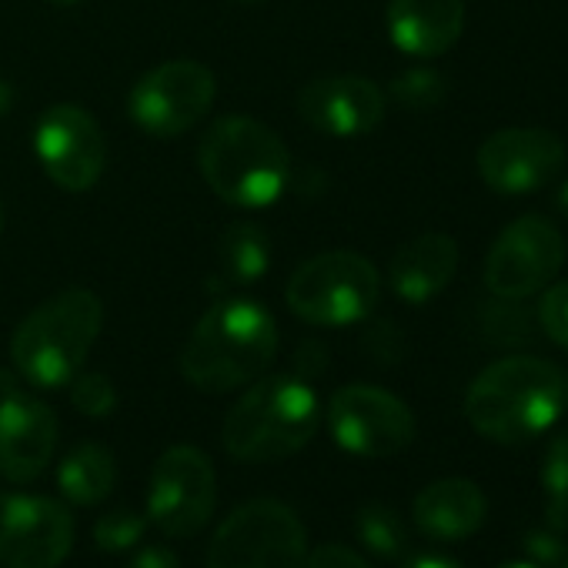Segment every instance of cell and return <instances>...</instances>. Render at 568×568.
Here are the masks:
<instances>
[{"label": "cell", "mask_w": 568, "mask_h": 568, "mask_svg": "<svg viewBox=\"0 0 568 568\" xmlns=\"http://www.w3.org/2000/svg\"><path fill=\"white\" fill-rule=\"evenodd\" d=\"M277 355L274 315L241 295L214 298L181 352V375L204 395H224L251 385Z\"/></svg>", "instance_id": "cell-1"}, {"label": "cell", "mask_w": 568, "mask_h": 568, "mask_svg": "<svg viewBox=\"0 0 568 568\" xmlns=\"http://www.w3.org/2000/svg\"><path fill=\"white\" fill-rule=\"evenodd\" d=\"M565 408L561 372L535 355H508L488 365L465 395L468 425L498 445H525L545 435Z\"/></svg>", "instance_id": "cell-2"}, {"label": "cell", "mask_w": 568, "mask_h": 568, "mask_svg": "<svg viewBox=\"0 0 568 568\" xmlns=\"http://www.w3.org/2000/svg\"><path fill=\"white\" fill-rule=\"evenodd\" d=\"M322 428V402L305 378H254L227 408L221 425L224 452L247 465L298 455Z\"/></svg>", "instance_id": "cell-3"}, {"label": "cell", "mask_w": 568, "mask_h": 568, "mask_svg": "<svg viewBox=\"0 0 568 568\" xmlns=\"http://www.w3.org/2000/svg\"><path fill=\"white\" fill-rule=\"evenodd\" d=\"M201 178L231 207L257 211L292 187V154L267 124L227 114L217 118L197 148Z\"/></svg>", "instance_id": "cell-4"}, {"label": "cell", "mask_w": 568, "mask_h": 568, "mask_svg": "<svg viewBox=\"0 0 568 568\" xmlns=\"http://www.w3.org/2000/svg\"><path fill=\"white\" fill-rule=\"evenodd\" d=\"M104 305L88 288H71L38 305L11 338V362L34 388L71 385L101 338Z\"/></svg>", "instance_id": "cell-5"}, {"label": "cell", "mask_w": 568, "mask_h": 568, "mask_svg": "<svg viewBox=\"0 0 568 568\" xmlns=\"http://www.w3.org/2000/svg\"><path fill=\"white\" fill-rule=\"evenodd\" d=\"M382 298L378 267L358 251H322L284 284L292 315L318 328H348L365 322Z\"/></svg>", "instance_id": "cell-6"}, {"label": "cell", "mask_w": 568, "mask_h": 568, "mask_svg": "<svg viewBox=\"0 0 568 568\" xmlns=\"http://www.w3.org/2000/svg\"><path fill=\"white\" fill-rule=\"evenodd\" d=\"M305 525L277 498H254L234 508L207 548V568H305Z\"/></svg>", "instance_id": "cell-7"}, {"label": "cell", "mask_w": 568, "mask_h": 568, "mask_svg": "<svg viewBox=\"0 0 568 568\" xmlns=\"http://www.w3.org/2000/svg\"><path fill=\"white\" fill-rule=\"evenodd\" d=\"M214 94V74L201 61L178 58L138 78L128 94V114L148 138L174 141L211 111Z\"/></svg>", "instance_id": "cell-8"}, {"label": "cell", "mask_w": 568, "mask_h": 568, "mask_svg": "<svg viewBox=\"0 0 568 568\" xmlns=\"http://www.w3.org/2000/svg\"><path fill=\"white\" fill-rule=\"evenodd\" d=\"M561 264H565L561 231L541 214H525L491 241L485 257V288L491 292V298L521 302L548 288Z\"/></svg>", "instance_id": "cell-9"}, {"label": "cell", "mask_w": 568, "mask_h": 568, "mask_svg": "<svg viewBox=\"0 0 568 568\" xmlns=\"http://www.w3.org/2000/svg\"><path fill=\"white\" fill-rule=\"evenodd\" d=\"M328 432L348 455L392 458L412 445L415 415L378 385H345L328 402Z\"/></svg>", "instance_id": "cell-10"}, {"label": "cell", "mask_w": 568, "mask_h": 568, "mask_svg": "<svg viewBox=\"0 0 568 568\" xmlns=\"http://www.w3.org/2000/svg\"><path fill=\"white\" fill-rule=\"evenodd\" d=\"M217 501V478L211 458L194 445L168 448L148 485V518L174 538L197 535L214 511Z\"/></svg>", "instance_id": "cell-11"}, {"label": "cell", "mask_w": 568, "mask_h": 568, "mask_svg": "<svg viewBox=\"0 0 568 568\" xmlns=\"http://www.w3.org/2000/svg\"><path fill=\"white\" fill-rule=\"evenodd\" d=\"M34 154L44 174L71 194L91 191L108 164V141L91 111L78 104H54L38 118Z\"/></svg>", "instance_id": "cell-12"}, {"label": "cell", "mask_w": 568, "mask_h": 568, "mask_svg": "<svg viewBox=\"0 0 568 568\" xmlns=\"http://www.w3.org/2000/svg\"><path fill=\"white\" fill-rule=\"evenodd\" d=\"M74 545L71 511L48 495L0 491V565L58 568Z\"/></svg>", "instance_id": "cell-13"}, {"label": "cell", "mask_w": 568, "mask_h": 568, "mask_svg": "<svg viewBox=\"0 0 568 568\" xmlns=\"http://www.w3.org/2000/svg\"><path fill=\"white\" fill-rule=\"evenodd\" d=\"M565 168V144L545 128H505L481 141L478 174L505 197H521L548 187Z\"/></svg>", "instance_id": "cell-14"}, {"label": "cell", "mask_w": 568, "mask_h": 568, "mask_svg": "<svg viewBox=\"0 0 568 568\" xmlns=\"http://www.w3.org/2000/svg\"><path fill=\"white\" fill-rule=\"evenodd\" d=\"M58 415L51 405L0 375V475L14 485L34 481L54 458Z\"/></svg>", "instance_id": "cell-15"}, {"label": "cell", "mask_w": 568, "mask_h": 568, "mask_svg": "<svg viewBox=\"0 0 568 568\" xmlns=\"http://www.w3.org/2000/svg\"><path fill=\"white\" fill-rule=\"evenodd\" d=\"M298 118L325 138H365L385 121V91L358 74L308 81L295 98Z\"/></svg>", "instance_id": "cell-16"}, {"label": "cell", "mask_w": 568, "mask_h": 568, "mask_svg": "<svg viewBox=\"0 0 568 568\" xmlns=\"http://www.w3.org/2000/svg\"><path fill=\"white\" fill-rule=\"evenodd\" d=\"M392 44L408 58H442L465 31V0H392L385 11Z\"/></svg>", "instance_id": "cell-17"}, {"label": "cell", "mask_w": 568, "mask_h": 568, "mask_svg": "<svg viewBox=\"0 0 568 568\" xmlns=\"http://www.w3.org/2000/svg\"><path fill=\"white\" fill-rule=\"evenodd\" d=\"M458 271V244L448 234H418L402 244L388 264L392 292L408 305H428L438 298Z\"/></svg>", "instance_id": "cell-18"}, {"label": "cell", "mask_w": 568, "mask_h": 568, "mask_svg": "<svg viewBox=\"0 0 568 568\" xmlns=\"http://www.w3.org/2000/svg\"><path fill=\"white\" fill-rule=\"evenodd\" d=\"M485 511V495L471 478H438L418 491L412 518L435 541H462L481 528Z\"/></svg>", "instance_id": "cell-19"}, {"label": "cell", "mask_w": 568, "mask_h": 568, "mask_svg": "<svg viewBox=\"0 0 568 568\" xmlns=\"http://www.w3.org/2000/svg\"><path fill=\"white\" fill-rule=\"evenodd\" d=\"M271 267V241L261 224L234 221L217 234L214 247V274L207 281L211 292H231L254 284Z\"/></svg>", "instance_id": "cell-20"}, {"label": "cell", "mask_w": 568, "mask_h": 568, "mask_svg": "<svg viewBox=\"0 0 568 568\" xmlns=\"http://www.w3.org/2000/svg\"><path fill=\"white\" fill-rule=\"evenodd\" d=\"M114 481H118L114 455L104 445H98V442L78 445L58 465V488L74 505H98V501H104L114 491Z\"/></svg>", "instance_id": "cell-21"}, {"label": "cell", "mask_w": 568, "mask_h": 568, "mask_svg": "<svg viewBox=\"0 0 568 568\" xmlns=\"http://www.w3.org/2000/svg\"><path fill=\"white\" fill-rule=\"evenodd\" d=\"M541 498H545V525L568 531V432H558L545 448Z\"/></svg>", "instance_id": "cell-22"}, {"label": "cell", "mask_w": 568, "mask_h": 568, "mask_svg": "<svg viewBox=\"0 0 568 568\" xmlns=\"http://www.w3.org/2000/svg\"><path fill=\"white\" fill-rule=\"evenodd\" d=\"M358 538L362 545L385 561H398L408 555V528L405 521L385 505H365L358 511Z\"/></svg>", "instance_id": "cell-23"}, {"label": "cell", "mask_w": 568, "mask_h": 568, "mask_svg": "<svg viewBox=\"0 0 568 568\" xmlns=\"http://www.w3.org/2000/svg\"><path fill=\"white\" fill-rule=\"evenodd\" d=\"M445 94H448V84L432 68H412L392 81V98L408 111H432L445 101Z\"/></svg>", "instance_id": "cell-24"}, {"label": "cell", "mask_w": 568, "mask_h": 568, "mask_svg": "<svg viewBox=\"0 0 568 568\" xmlns=\"http://www.w3.org/2000/svg\"><path fill=\"white\" fill-rule=\"evenodd\" d=\"M144 528H148V518L131 511V508H114L108 515L98 518L94 525V541L101 551H131L141 538H144Z\"/></svg>", "instance_id": "cell-25"}, {"label": "cell", "mask_w": 568, "mask_h": 568, "mask_svg": "<svg viewBox=\"0 0 568 568\" xmlns=\"http://www.w3.org/2000/svg\"><path fill=\"white\" fill-rule=\"evenodd\" d=\"M71 402L88 418H108L118 408V388L111 385V378L98 372H81L71 382Z\"/></svg>", "instance_id": "cell-26"}, {"label": "cell", "mask_w": 568, "mask_h": 568, "mask_svg": "<svg viewBox=\"0 0 568 568\" xmlns=\"http://www.w3.org/2000/svg\"><path fill=\"white\" fill-rule=\"evenodd\" d=\"M538 325L541 332L568 352V281L551 284L538 302Z\"/></svg>", "instance_id": "cell-27"}, {"label": "cell", "mask_w": 568, "mask_h": 568, "mask_svg": "<svg viewBox=\"0 0 568 568\" xmlns=\"http://www.w3.org/2000/svg\"><path fill=\"white\" fill-rule=\"evenodd\" d=\"M521 545H525V555L535 561V565H541V568H555V565H561L565 561V531H558V528H551V525H538V528H528L525 531V538H521Z\"/></svg>", "instance_id": "cell-28"}, {"label": "cell", "mask_w": 568, "mask_h": 568, "mask_svg": "<svg viewBox=\"0 0 568 568\" xmlns=\"http://www.w3.org/2000/svg\"><path fill=\"white\" fill-rule=\"evenodd\" d=\"M305 568H368V561L352 551L348 545H318L315 551H308Z\"/></svg>", "instance_id": "cell-29"}, {"label": "cell", "mask_w": 568, "mask_h": 568, "mask_svg": "<svg viewBox=\"0 0 568 568\" xmlns=\"http://www.w3.org/2000/svg\"><path fill=\"white\" fill-rule=\"evenodd\" d=\"M128 568H181V561L174 558V551L151 545V548L138 551V555L128 561Z\"/></svg>", "instance_id": "cell-30"}, {"label": "cell", "mask_w": 568, "mask_h": 568, "mask_svg": "<svg viewBox=\"0 0 568 568\" xmlns=\"http://www.w3.org/2000/svg\"><path fill=\"white\" fill-rule=\"evenodd\" d=\"M405 568H462L455 558L448 555H438V551H425V555H415L405 561Z\"/></svg>", "instance_id": "cell-31"}, {"label": "cell", "mask_w": 568, "mask_h": 568, "mask_svg": "<svg viewBox=\"0 0 568 568\" xmlns=\"http://www.w3.org/2000/svg\"><path fill=\"white\" fill-rule=\"evenodd\" d=\"M11 108H14V91H11L8 81H0V118H4Z\"/></svg>", "instance_id": "cell-32"}, {"label": "cell", "mask_w": 568, "mask_h": 568, "mask_svg": "<svg viewBox=\"0 0 568 568\" xmlns=\"http://www.w3.org/2000/svg\"><path fill=\"white\" fill-rule=\"evenodd\" d=\"M555 207H558V211H561V214L568 217V181H565V184L558 187V194H555Z\"/></svg>", "instance_id": "cell-33"}, {"label": "cell", "mask_w": 568, "mask_h": 568, "mask_svg": "<svg viewBox=\"0 0 568 568\" xmlns=\"http://www.w3.org/2000/svg\"><path fill=\"white\" fill-rule=\"evenodd\" d=\"M501 568H541V565H535L531 558H525V561H505Z\"/></svg>", "instance_id": "cell-34"}, {"label": "cell", "mask_w": 568, "mask_h": 568, "mask_svg": "<svg viewBox=\"0 0 568 568\" xmlns=\"http://www.w3.org/2000/svg\"><path fill=\"white\" fill-rule=\"evenodd\" d=\"M54 8H74V4H84V0H48Z\"/></svg>", "instance_id": "cell-35"}, {"label": "cell", "mask_w": 568, "mask_h": 568, "mask_svg": "<svg viewBox=\"0 0 568 568\" xmlns=\"http://www.w3.org/2000/svg\"><path fill=\"white\" fill-rule=\"evenodd\" d=\"M0 234H4V197H0Z\"/></svg>", "instance_id": "cell-36"}, {"label": "cell", "mask_w": 568, "mask_h": 568, "mask_svg": "<svg viewBox=\"0 0 568 568\" xmlns=\"http://www.w3.org/2000/svg\"><path fill=\"white\" fill-rule=\"evenodd\" d=\"M234 4H261V0H234Z\"/></svg>", "instance_id": "cell-37"}, {"label": "cell", "mask_w": 568, "mask_h": 568, "mask_svg": "<svg viewBox=\"0 0 568 568\" xmlns=\"http://www.w3.org/2000/svg\"><path fill=\"white\" fill-rule=\"evenodd\" d=\"M565 405H568V378H565Z\"/></svg>", "instance_id": "cell-38"}, {"label": "cell", "mask_w": 568, "mask_h": 568, "mask_svg": "<svg viewBox=\"0 0 568 568\" xmlns=\"http://www.w3.org/2000/svg\"><path fill=\"white\" fill-rule=\"evenodd\" d=\"M561 568H568V558H565V561H561Z\"/></svg>", "instance_id": "cell-39"}]
</instances>
